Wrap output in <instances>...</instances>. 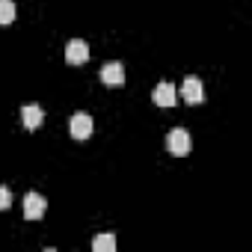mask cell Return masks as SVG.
I'll list each match as a JSON object with an SVG mask.
<instances>
[{"mask_svg": "<svg viewBox=\"0 0 252 252\" xmlns=\"http://www.w3.org/2000/svg\"><path fill=\"white\" fill-rule=\"evenodd\" d=\"M45 211H48V199L45 196H39V193H27L24 196V217L27 220H39V217H45Z\"/></svg>", "mask_w": 252, "mask_h": 252, "instance_id": "277c9868", "label": "cell"}, {"mask_svg": "<svg viewBox=\"0 0 252 252\" xmlns=\"http://www.w3.org/2000/svg\"><path fill=\"white\" fill-rule=\"evenodd\" d=\"M181 98H184L187 104H202V101H205V86H202V80L190 74V77L181 83Z\"/></svg>", "mask_w": 252, "mask_h": 252, "instance_id": "3957f363", "label": "cell"}, {"mask_svg": "<svg viewBox=\"0 0 252 252\" xmlns=\"http://www.w3.org/2000/svg\"><path fill=\"white\" fill-rule=\"evenodd\" d=\"M21 122H24V128H27V131H36L39 125L45 122V110H42L39 104H27V107L21 110Z\"/></svg>", "mask_w": 252, "mask_h": 252, "instance_id": "52a82bcc", "label": "cell"}, {"mask_svg": "<svg viewBox=\"0 0 252 252\" xmlns=\"http://www.w3.org/2000/svg\"><path fill=\"white\" fill-rule=\"evenodd\" d=\"M9 205H12V193H9L3 184H0V211H6Z\"/></svg>", "mask_w": 252, "mask_h": 252, "instance_id": "8fae6325", "label": "cell"}, {"mask_svg": "<svg viewBox=\"0 0 252 252\" xmlns=\"http://www.w3.org/2000/svg\"><path fill=\"white\" fill-rule=\"evenodd\" d=\"M15 15H18L15 0H0V24H12Z\"/></svg>", "mask_w": 252, "mask_h": 252, "instance_id": "9c48e42d", "label": "cell"}, {"mask_svg": "<svg viewBox=\"0 0 252 252\" xmlns=\"http://www.w3.org/2000/svg\"><path fill=\"white\" fill-rule=\"evenodd\" d=\"M166 149H169L172 155L184 158V155L193 149V140H190V134H187L184 128H172V131H169V137H166Z\"/></svg>", "mask_w": 252, "mask_h": 252, "instance_id": "6da1fadb", "label": "cell"}, {"mask_svg": "<svg viewBox=\"0 0 252 252\" xmlns=\"http://www.w3.org/2000/svg\"><path fill=\"white\" fill-rule=\"evenodd\" d=\"M101 80H104L107 86H122V83H125V65H122V63H107V65L101 68Z\"/></svg>", "mask_w": 252, "mask_h": 252, "instance_id": "ba28073f", "label": "cell"}, {"mask_svg": "<svg viewBox=\"0 0 252 252\" xmlns=\"http://www.w3.org/2000/svg\"><path fill=\"white\" fill-rule=\"evenodd\" d=\"M92 249H95V252H113V249H116V237H113V234H98V237L92 240Z\"/></svg>", "mask_w": 252, "mask_h": 252, "instance_id": "30bf717a", "label": "cell"}, {"mask_svg": "<svg viewBox=\"0 0 252 252\" xmlns=\"http://www.w3.org/2000/svg\"><path fill=\"white\" fill-rule=\"evenodd\" d=\"M86 60H89V45L83 39H71L65 45V63L68 65H83Z\"/></svg>", "mask_w": 252, "mask_h": 252, "instance_id": "7a4b0ae2", "label": "cell"}, {"mask_svg": "<svg viewBox=\"0 0 252 252\" xmlns=\"http://www.w3.org/2000/svg\"><path fill=\"white\" fill-rule=\"evenodd\" d=\"M152 101L158 104V107H175V101H178V92H175V86L172 83H158L155 86V92H152Z\"/></svg>", "mask_w": 252, "mask_h": 252, "instance_id": "5b68a950", "label": "cell"}, {"mask_svg": "<svg viewBox=\"0 0 252 252\" xmlns=\"http://www.w3.org/2000/svg\"><path fill=\"white\" fill-rule=\"evenodd\" d=\"M92 116H86V113H77V116H71V137L74 140H89L92 137Z\"/></svg>", "mask_w": 252, "mask_h": 252, "instance_id": "8992f818", "label": "cell"}]
</instances>
